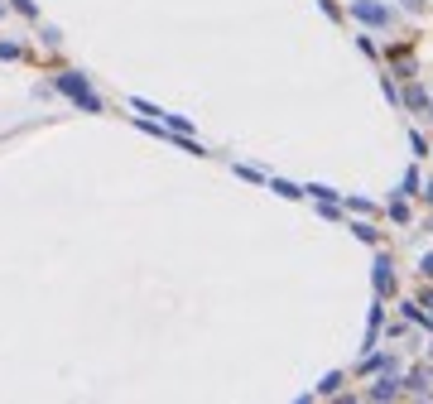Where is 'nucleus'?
<instances>
[{"label": "nucleus", "mask_w": 433, "mask_h": 404, "mask_svg": "<svg viewBox=\"0 0 433 404\" xmlns=\"http://www.w3.org/2000/svg\"><path fill=\"white\" fill-rule=\"evenodd\" d=\"M351 15H356L361 24H371V29H390V24H395V15H390L380 0H351Z\"/></svg>", "instance_id": "nucleus-1"}, {"label": "nucleus", "mask_w": 433, "mask_h": 404, "mask_svg": "<svg viewBox=\"0 0 433 404\" xmlns=\"http://www.w3.org/2000/svg\"><path fill=\"white\" fill-rule=\"evenodd\" d=\"M376 294L390 299L395 294V270H390V255H376Z\"/></svg>", "instance_id": "nucleus-2"}, {"label": "nucleus", "mask_w": 433, "mask_h": 404, "mask_svg": "<svg viewBox=\"0 0 433 404\" xmlns=\"http://www.w3.org/2000/svg\"><path fill=\"white\" fill-rule=\"evenodd\" d=\"M395 395H405V380H395L390 371H380V380L371 385V400H395Z\"/></svg>", "instance_id": "nucleus-3"}, {"label": "nucleus", "mask_w": 433, "mask_h": 404, "mask_svg": "<svg viewBox=\"0 0 433 404\" xmlns=\"http://www.w3.org/2000/svg\"><path fill=\"white\" fill-rule=\"evenodd\" d=\"M390 366H395V356H390V351H376V356L366 351L356 371H361V376H380V371H390Z\"/></svg>", "instance_id": "nucleus-4"}, {"label": "nucleus", "mask_w": 433, "mask_h": 404, "mask_svg": "<svg viewBox=\"0 0 433 404\" xmlns=\"http://www.w3.org/2000/svg\"><path fill=\"white\" fill-rule=\"evenodd\" d=\"M351 231H356V241H371V246L380 241V231H376L371 221H351Z\"/></svg>", "instance_id": "nucleus-5"}, {"label": "nucleus", "mask_w": 433, "mask_h": 404, "mask_svg": "<svg viewBox=\"0 0 433 404\" xmlns=\"http://www.w3.org/2000/svg\"><path fill=\"white\" fill-rule=\"evenodd\" d=\"M376 337H380V308H371V322H366V351L376 347Z\"/></svg>", "instance_id": "nucleus-6"}, {"label": "nucleus", "mask_w": 433, "mask_h": 404, "mask_svg": "<svg viewBox=\"0 0 433 404\" xmlns=\"http://www.w3.org/2000/svg\"><path fill=\"white\" fill-rule=\"evenodd\" d=\"M390 221H400V226L409 221V202H405V193H400V198L390 202Z\"/></svg>", "instance_id": "nucleus-7"}, {"label": "nucleus", "mask_w": 433, "mask_h": 404, "mask_svg": "<svg viewBox=\"0 0 433 404\" xmlns=\"http://www.w3.org/2000/svg\"><path fill=\"white\" fill-rule=\"evenodd\" d=\"M405 106L424 111V106H429V92H424V87H409V92H405Z\"/></svg>", "instance_id": "nucleus-8"}, {"label": "nucleus", "mask_w": 433, "mask_h": 404, "mask_svg": "<svg viewBox=\"0 0 433 404\" xmlns=\"http://www.w3.org/2000/svg\"><path fill=\"white\" fill-rule=\"evenodd\" d=\"M332 390H342V376H337V371H332V376H323V380H318V395H332Z\"/></svg>", "instance_id": "nucleus-9"}, {"label": "nucleus", "mask_w": 433, "mask_h": 404, "mask_svg": "<svg viewBox=\"0 0 433 404\" xmlns=\"http://www.w3.org/2000/svg\"><path fill=\"white\" fill-rule=\"evenodd\" d=\"M414 193H419V169L405 174V198H414Z\"/></svg>", "instance_id": "nucleus-10"}, {"label": "nucleus", "mask_w": 433, "mask_h": 404, "mask_svg": "<svg viewBox=\"0 0 433 404\" xmlns=\"http://www.w3.org/2000/svg\"><path fill=\"white\" fill-rule=\"evenodd\" d=\"M275 193H284V198H304L308 188H294V183H275Z\"/></svg>", "instance_id": "nucleus-11"}, {"label": "nucleus", "mask_w": 433, "mask_h": 404, "mask_svg": "<svg viewBox=\"0 0 433 404\" xmlns=\"http://www.w3.org/2000/svg\"><path fill=\"white\" fill-rule=\"evenodd\" d=\"M347 212H356V217H361V212H371V202H366V198H347Z\"/></svg>", "instance_id": "nucleus-12"}, {"label": "nucleus", "mask_w": 433, "mask_h": 404, "mask_svg": "<svg viewBox=\"0 0 433 404\" xmlns=\"http://www.w3.org/2000/svg\"><path fill=\"white\" fill-rule=\"evenodd\" d=\"M424 279H433V255H424Z\"/></svg>", "instance_id": "nucleus-13"}, {"label": "nucleus", "mask_w": 433, "mask_h": 404, "mask_svg": "<svg viewBox=\"0 0 433 404\" xmlns=\"http://www.w3.org/2000/svg\"><path fill=\"white\" fill-rule=\"evenodd\" d=\"M405 5H409V10H424V0H405Z\"/></svg>", "instance_id": "nucleus-14"}, {"label": "nucleus", "mask_w": 433, "mask_h": 404, "mask_svg": "<svg viewBox=\"0 0 433 404\" xmlns=\"http://www.w3.org/2000/svg\"><path fill=\"white\" fill-rule=\"evenodd\" d=\"M424 198H429V202H433V183H429V188H424Z\"/></svg>", "instance_id": "nucleus-15"}, {"label": "nucleus", "mask_w": 433, "mask_h": 404, "mask_svg": "<svg viewBox=\"0 0 433 404\" xmlns=\"http://www.w3.org/2000/svg\"><path fill=\"white\" fill-rule=\"evenodd\" d=\"M424 303H429V308H433V289H429V294H424Z\"/></svg>", "instance_id": "nucleus-16"}, {"label": "nucleus", "mask_w": 433, "mask_h": 404, "mask_svg": "<svg viewBox=\"0 0 433 404\" xmlns=\"http://www.w3.org/2000/svg\"><path fill=\"white\" fill-rule=\"evenodd\" d=\"M429 111H433V97H429Z\"/></svg>", "instance_id": "nucleus-17"}]
</instances>
